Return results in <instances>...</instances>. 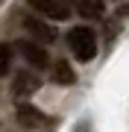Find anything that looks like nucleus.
I'll return each instance as SVG.
<instances>
[{"label":"nucleus","instance_id":"1","mask_svg":"<svg viewBox=\"0 0 129 132\" xmlns=\"http://www.w3.org/2000/svg\"><path fill=\"white\" fill-rule=\"evenodd\" d=\"M67 44H71L73 56L79 62H91L97 56V35H94L91 27H73L67 32Z\"/></svg>","mask_w":129,"mask_h":132},{"label":"nucleus","instance_id":"2","mask_svg":"<svg viewBox=\"0 0 129 132\" xmlns=\"http://www.w3.org/2000/svg\"><path fill=\"white\" fill-rule=\"evenodd\" d=\"M18 47H21V56H24L32 68H38V71H41V68H47V65H50L47 50H44V47H38L35 41H21Z\"/></svg>","mask_w":129,"mask_h":132},{"label":"nucleus","instance_id":"3","mask_svg":"<svg viewBox=\"0 0 129 132\" xmlns=\"http://www.w3.org/2000/svg\"><path fill=\"white\" fill-rule=\"evenodd\" d=\"M29 6L38 9L41 15H47V18H56V21H65L67 18V6L59 3V0H29Z\"/></svg>","mask_w":129,"mask_h":132},{"label":"nucleus","instance_id":"4","mask_svg":"<svg viewBox=\"0 0 129 132\" xmlns=\"http://www.w3.org/2000/svg\"><path fill=\"white\" fill-rule=\"evenodd\" d=\"M27 32L32 38H38V41H56V29H53L50 24H44V21H35V18H27L24 21Z\"/></svg>","mask_w":129,"mask_h":132},{"label":"nucleus","instance_id":"5","mask_svg":"<svg viewBox=\"0 0 129 132\" xmlns=\"http://www.w3.org/2000/svg\"><path fill=\"white\" fill-rule=\"evenodd\" d=\"M35 88H38V76H35V73L24 71V73H18V76H15V85H12V91H15L18 97H27V94H32Z\"/></svg>","mask_w":129,"mask_h":132},{"label":"nucleus","instance_id":"6","mask_svg":"<svg viewBox=\"0 0 129 132\" xmlns=\"http://www.w3.org/2000/svg\"><path fill=\"white\" fill-rule=\"evenodd\" d=\"M18 120L24 123V126H29V129H35V126H44V114L38 112V109L27 106V103H21V106H18Z\"/></svg>","mask_w":129,"mask_h":132},{"label":"nucleus","instance_id":"7","mask_svg":"<svg viewBox=\"0 0 129 132\" xmlns=\"http://www.w3.org/2000/svg\"><path fill=\"white\" fill-rule=\"evenodd\" d=\"M76 12L82 15V18H103L106 0H79V3H76Z\"/></svg>","mask_w":129,"mask_h":132},{"label":"nucleus","instance_id":"8","mask_svg":"<svg viewBox=\"0 0 129 132\" xmlns=\"http://www.w3.org/2000/svg\"><path fill=\"white\" fill-rule=\"evenodd\" d=\"M53 79H56L59 85H71L73 79H76V73L71 71L67 62H56V65H53Z\"/></svg>","mask_w":129,"mask_h":132},{"label":"nucleus","instance_id":"9","mask_svg":"<svg viewBox=\"0 0 129 132\" xmlns=\"http://www.w3.org/2000/svg\"><path fill=\"white\" fill-rule=\"evenodd\" d=\"M9 65H12V50L6 44H0V76L9 73Z\"/></svg>","mask_w":129,"mask_h":132}]
</instances>
